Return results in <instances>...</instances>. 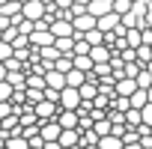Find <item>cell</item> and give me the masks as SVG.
<instances>
[{"mask_svg": "<svg viewBox=\"0 0 152 149\" xmlns=\"http://www.w3.org/2000/svg\"><path fill=\"white\" fill-rule=\"evenodd\" d=\"M81 104H84V96H81L78 87H66V90L60 93V107H66V110H78Z\"/></svg>", "mask_w": 152, "mask_h": 149, "instance_id": "cell-1", "label": "cell"}, {"mask_svg": "<svg viewBox=\"0 0 152 149\" xmlns=\"http://www.w3.org/2000/svg\"><path fill=\"white\" fill-rule=\"evenodd\" d=\"M39 128H42V137H45V140H60V134H63L60 119H42Z\"/></svg>", "mask_w": 152, "mask_h": 149, "instance_id": "cell-2", "label": "cell"}, {"mask_svg": "<svg viewBox=\"0 0 152 149\" xmlns=\"http://www.w3.org/2000/svg\"><path fill=\"white\" fill-rule=\"evenodd\" d=\"M57 119H60L63 128H81V113H78V110H66V107H63Z\"/></svg>", "mask_w": 152, "mask_h": 149, "instance_id": "cell-3", "label": "cell"}, {"mask_svg": "<svg viewBox=\"0 0 152 149\" xmlns=\"http://www.w3.org/2000/svg\"><path fill=\"white\" fill-rule=\"evenodd\" d=\"M137 90H140L137 78H119L116 81V96H134Z\"/></svg>", "mask_w": 152, "mask_h": 149, "instance_id": "cell-4", "label": "cell"}, {"mask_svg": "<svg viewBox=\"0 0 152 149\" xmlns=\"http://www.w3.org/2000/svg\"><path fill=\"white\" fill-rule=\"evenodd\" d=\"M119 24H122V21H119V12H116V9L99 18V30H104V33H110V30H116Z\"/></svg>", "mask_w": 152, "mask_h": 149, "instance_id": "cell-5", "label": "cell"}, {"mask_svg": "<svg viewBox=\"0 0 152 149\" xmlns=\"http://www.w3.org/2000/svg\"><path fill=\"white\" fill-rule=\"evenodd\" d=\"M90 57H93L96 63H110V57H113V54H110V45H104V42H102V45H93Z\"/></svg>", "mask_w": 152, "mask_h": 149, "instance_id": "cell-6", "label": "cell"}, {"mask_svg": "<svg viewBox=\"0 0 152 149\" xmlns=\"http://www.w3.org/2000/svg\"><path fill=\"white\" fill-rule=\"evenodd\" d=\"M60 143H63V146H75V143H81V128H63Z\"/></svg>", "mask_w": 152, "mask_h": 149, "instance_id": "cell-7", "label": "cell"}, {"mask_svg": "<svg viewBox=\"0 0 152 149\" xmlns=\"http://www.w3.org/2000/svg\"><path fill=\"white\" fill-rule=\"evenodd\" d=\"M99 146H102V149H125V143H122L119 134H104V137L99 140Z\"/></svg>", "mask_w": 152, "mask_h": 149, "instance_id": "cell-8", "label": "cell"}, {"mask_svg": "<svg viewBox=\"0 0 152 149\" xmlns=\"http://www.w3.org/2000/svg\"><path fill=\"white\" fill-rule=\"evenodd\" d=\"M66 78H69V87H81V84H87V72L75 66L72 72H66Z\"/></svg>", "mask_w": 152, "mask_h": 149, "instance_id": "cell-9", "label": "cell"}, {"mask_svg": "<svg viewBox=\"0 0 152 149\" xmlns=\"http://www.w3.org/2000/svg\"><path fill=\"white\" fill-rule=\"evenodd\" d=\"M3 146H6V149H30V140H27L24 134H15V137L3 140Z\"/></svg>", "mask_w": 152, "mask_h": 149, "instance_id": "cell-10", "label": "cell"}, {"mask_svg": "<svg viewBox=\"0 0 152 149\" xmlns=\"http://www.w3.org/2000/svg\"><path fill=\"white\" fill-rule=\"evenodd\" d=\"M90 12H93L96 18H102V15L110 12V3H107V0H93V3H90Z\"/></svg>", "mask_w": 152, "mask_h": 149, "instance_id": "cell-11", "label": "cell"}, {"mask_svg": "<svg viewBox=\"0 0 152 149\" xmlns=\"http://www.w3.org/2000/svg\"><path fill=\"white\" fill-rule=\"evenodd\" d=\"M143 104H149V93H146V90L140 87V90H137V93L131 96V107H143Z\"/></svg>", "mask_w": 152, "mask_h": 149, "instance_id": "cell-12", "label": "cell"}, {"mask_svg": "<svg viewBox=\"0 0 152 149\" xmlns=\"http://www.w3.org/2000/svg\"><path fill=\"white\" fill-rule=\"evenodd\" d=\"M84 36H87V42H90V45H102V42H104V30H99V27H93V30H90V33H84Z\"/></svg>", "mask_w": 152, "mask_h": 149, "instance_id": "cell-13", "label": "cell"}, {"mask_svg": "<svg viewBox=\"0 0 152 149\" xmlns=\"http://www.w3.org/2000/svg\"><path fill=\"white\" fill-rule=\"evenodd\" d=\"M125 119H128V125H143V110L140 107H131L125 113Z\"/></svg>", "mask_w": 152, "mask_h": 149, "instance_id": "cell-14", "label": "cell"}, {"mask_svg": "<svg viewBox=\"0 0 152 149\" xmlns=\"http://www.w3.org/2000/svg\"><path fill=\"white\" fill-rule=\"evenodd\" d=\"M140 110H143V125H152V102H149V104H143Z\"/></svg>", "mask_w": 152, "mask_h": 149, "instance_id": "cell-15", "label": "cell"}, {"mask_svg": "<svg viewBox=\"0 0 152 149\" xmlns=\"http://www.w3.org/2000/svg\"><path fill=\"white\" fill-rule=\"evenodd\" d=\"M66 149H84V146H81V143H75V146H66Z\"/></svg>", "mask_w": 152, "mask_h": 149, "instance_id": "cell-16", "label": "cell"}, {"mask_svg": "<svg viewBox=\"0 0 152 149\" xmlns=\"http://www.w3.org/2000/svg\"><path fill=\"white\" fill-rule=\"evenodd\" d=\"M84 149H102V146H99V143H93V146H84Z\"/></svg>", "mask_w": 152, "mask_h": 149, "instance_id": "cell-17", "label": "cell"}, {"mask_svg": "<svg viewBox=\"0 0 152 149\" xmlns=\"http://www.w3.org/2000/svg\"><path fill=\"white\" fill-rule=\"evenodd\" d=\"M146 69H149V72H152V63H149V66H146Z\"/></svg>", "mask_w": 152, "mask_h": 149, "instance_id": "cell-18", "label": "cell"}, {"mask_svg": "<svg viewBox=\"0 0 152 149\" xmlns=\"http://www.w3.org/2000/svg\"><path fill=\"white\" fill-rule=\"evenodd\" d=\"M45 3H54V0H45Z\"/></svg>", "mask_w": 152, "mask_h": 149, "instance_id": "cell-19", "label": "cell"}, {"mask_svg": "<svg viewBox=\"0 0 152 149\" xmlns=\"http://www.w3.org/2000/svg\"><path fill=\"white\" fill-rule=\"evenodd\" d=\"M30 149H33V146H30Z\"/></svg>", "mask_w": 152, "mask_h": 149, "instance_id": "cell-20", "label": "cell"}]
</instances>
